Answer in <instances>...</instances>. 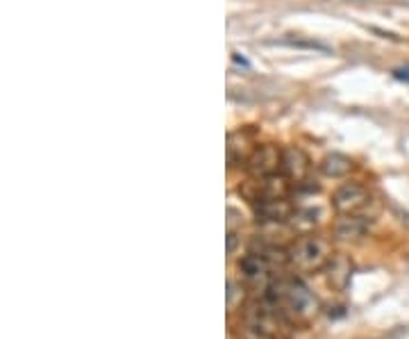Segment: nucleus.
I'll use <instances>...</instances> for the list:
<instances>
[{"mask_svg": "<svg viewBox=\"0 0 409 339\" xmlns=\"http://www.w3.org/2000/svg\"><path fill=\"white\" fill-rule=\"evenodd\" d=\"M393 77L400 82H405L409 84V66H398V68H393Z\"/></svg>", "mask_w": 409, "mask_h": 339, "instance_id": "obj_15", "label": "nucleus"}, {"mask_svg": "<svg viewBox=\"0 0 409 339\" xmlns=\"http://www.w3.org/2000/svg\"><path fill=\"white\" fill-rule=\"evenodd\" d=\"M289 266L298 273H314L326 269L332 258V244L321 235H300L287 249Z\"/></svg>", "mask_w": 409, "mask_h": 339, "instance_id": "obj_4", "label": "nucleus"}, {"mask_svg": "<svg viewBox=\"0 0 409 339\" xmlns=\"http://www.w3.org/2000/svg\"><path fill=\"white\" fill-rule=\"evenodd\" d=\"M241 328L248 339H285L295 326L262 292L243 305Z\"/></svg>", "mask_w": 409, "mask_h": 339, "instance_id": "obj_3", "label": "nucleus"}, {"mask_svg": "<svg viewBox=\"0 0 409 339\" xmlns=\"http://www.w3.org/2000/svg\"><path fill=\"white\" fill-rule=\"evenodd\" d=\"M285 266H289L287 249L271 242L252 244V249L239 260V273H241L243 282L248 287L262 289V292L278 278Z\"/></svg>", "mask_w": 409, "mask_h": 339, "instance_id": "obj_2", "label": "nucleus"}, {"mask_svg": "<svg viewBox=\"0 0 409 339\" xmlns=\"http://www.w3.org/2000/svg\"><path fill=\"white\" fill-rule=\"evenodd\" d=\"M369 232V221L366 216H357V214H339V221L334 223V235L343 239V242H350V239H359Z\"/></svg>", "mask_w": 409, "mask_h": 339, "instance_id": "obj_12", "label": "nucleus"}, {"mask_svg": "<svg viewBox=\"0 0 409 339\" xmlns=\"http://www.w3.org/2000/svg\"><path fill=\"white\" fill-rule=\"evenodd\" d=\"M371 192L366 189L362 182H343L341 187H337L332 194V208L339 214H357L364 216V212L371 205Z\"/></svg>", "mask_w": 409, "mask_h": 339, "instance_id": "obj_5", "label": "nucleus"}, {"mask_svg": "<svg viewBox=\"0 0 409 339\" xmlns=\"http://www.w3.org/2000/svg\"><path fill=\"white\" fill-rule=\"evenodd\" d=\"M269 299L289 321L293 323H307L319 314V299L314 292L302 282L298 275H278L269 287L264 289Z\"/></svg>", "mask_w": 409, "mask_h": 339, "instance_id": "obj_1", "label": "nucleus"}, {"mask_svg": "<svg viewBox=\"0 0 409 339\" xmlns=\"http://www.w3.org/2000/svg\"><path fill=\"white\" fill-rule=\"evenodd\" d=\"M237 299L243 301V287L237 285L235 280H228V310L230 312L237 310Z\"/></svg>", "mask_w": 409, "mask_h": 339, "instance_id": "obj_14", "label": "nucleus"}, {"mask_svg": "<svg viewBox=\"0 0 409 339\" xmlns=\"http://www.w3.org/2000/svg\"><path fill=\"white\" fill-rule=\"evenodd\" d=\"M257 146H252V139L246 135V132L237 130L228 135V166H241L248 162Z\"/></svg>", "mask_w": 409, "mask_h": 339, "instance_id": "obj_11", "label": "nucleus"}, {"mask_svg": "<svg viewBox=\"0 0 409 339\" xmlns=\"http://www.w3.org/2000/svg\"><path fill=\"white\" fill-rule=\"evenodd\" d=\"M255 218L264 225H280V223H289L293 216V205L287 199H266V201H257L255 205Z\"/></svg>", "mask_w": 409, "mask_h": 339, "instance_id": "obj_9", "label": "nucleus"}, {"mask_svg": "<svg viewBox=\"0 0 409 339\" xmlns=\"http://www.w3.org/2000/svg\"><path fill=\"white\" fill-rule=\"evenodd\" d=\"M352 168H355V164H352V160L343 153H330L321 162V171L326 173L328 178H345Z\"/></svg>", "mask_w": 409, "mask_h": 339, "instance_id": "obj_13", "label": "nucleus"}, {"mask_svg": "<svg viewBox=\"0 0 409 339\" xmlns=\"http://www.w3.org/2000/svg\"><path fill=\"white\" fill-rule=\"evenodd\" d=\"M280 164H282V148H278L275 144H262L252 151V155L243 166L250 178H266V175L278 173Z\"/></svg>", "mask_w": 409, "mask_h": 339, "instance_id": "obj_7", "label": "nucleus"}, {"mask_svg": "<svg viewBox=\"0 0 409 339\" xmlns=\"http://www.w3.org/2000/svg\"><path fill=\"white\" fill-rule=\"evenodd\" d=\"M232 60H235V62H237V64H241V66H250V62H248V60H246V58H243V55H241V53H232Z\"/></svg>", "mask_w": 409, "mask_h": 339, "instance_id": "obj_16", "label": "nucleus"}, {"mask_svg": "<svg viewBox=\"0 0 409 339\" xmlns=\"http://www.w3.org/2000/svg\"><path fill=\"white\" fill-rule=\"evenodd\" d=\"M326 271H328L330 285H332L337 292H345V287L350 285L355 266H352V260L345 255V253H332L330 262L326 264Z\"/></svg>", "mask_w": 409, "mask_h": 339, "instance_id": "obj_10", "label": "nucleus"}, {"mask_svg": "<svg viewBox=\"0 0 409 339\" xmlns=\"http://www.w3.org/2000/svg\"><path fill=\"white\" fill-rule=\"evenodd\" d=\"M239 192H241L252 205L257 201H266V199H289L291 180L282 173H273V175H266V178H252L248 182V187L239 189Z\"/></svg>", "mask_w": 409, "mask_h": 339, "instance_id": "obj_6", "label": "nucleus"}, {"mask_svg": "<svg viewBox=\"0 0 409 339\" xmlns=\"http://www.w3.org/2000/svg\"><path fill=\"white\" fill-rule=\"evenodd\" d=\"M312 171V162H309L307 153L298 146H287L282 148V164L280 173L287 175L293 185H302L307 182V175Z\"/></svg>", "mask_w": 409, "mask_h": 339, "instance_id": "obj_8", "label": "nucleus"}]
</instances>
